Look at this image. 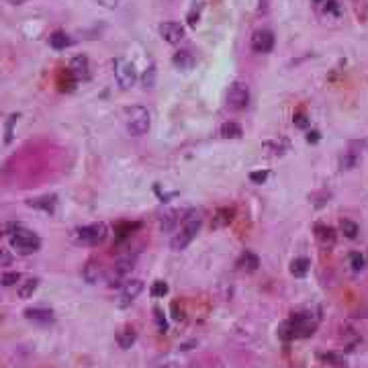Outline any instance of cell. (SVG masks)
<instances>
[{
	"instance_id": "cell-1",
	"label": "cell",
	"mask_w": 368,
	"mask_h": 368,
	"mask_svg": "<svg viewBox=\"0 0 368 368\" xmlns=\"http://www.w3.org/2000/svg\"><path fill=\"white\" fill-rule=\"evenodd\" d=\"M149 113L147 108L143 106H129L125 111V125H127V131L135 137H139V135H145L149 131Z\"/></svg>"
},
{
	"instance_id": "cell-2",
	"label": "cell",
	"mask_w": 368,
	"mask_h": 368,
	"mask_svg": "<svg viewBox=\"0 0 368 368\" xmlns=\"http://www.w3.org/2000/svg\"><path fill=\"white\" fill-rule=\"evenodd\" d=\"M10 248L17 250V254H21V256H29L41 248V239L35 234H31V231L19 229L10 235Z\"/></svg>"
},
{
	"instance_id": "cell-3",
	"label": "cell",
	"mask_w": 368,
	"mask_h": 368,
	"mask_svg": "<svg viewBox=\"0 0 368 368\" xmlns=\"http://www.w3.org/2000/svg\"><path fill=\"white\" fill-rule=\"evenodd\" d=\"M76 239L86 245H99L106 239V225L104 223H92L86 227H80L76 231Z\"/></svg>"
},
{
	"instance_id": "cell-4",
	"label": "cell",
	"mask_w": 368,
	"mask_h": 368,
	"mask_svg": "<svg viewBox=\"0 0 368 368\" xmlns=\"http://www.w3.org/2000/svg\"><path fill=\"white\" fill-rule=\"evenodd\" d=\"M250 102V90L243 82H235L231 84L227 90V106L234 108V111H243Z\"/></svg>"
},
{
	"instance_id": "cell-5",
	"label": "cell",
	"mask_w": 368,
	"mask_h": 368,
	"mask_svg": "<svg viewBox=\"0 0 368 368\" xmlns=\"http://www.w3.org/2000/svg\"><path fill=\"white\" fill-rule=\"evenodd\" d=\"M133 268V258L131 256H119V260L115 262V266L111 268V272L106 274V284L108 286H121L125 276L131 272Z\"/></svg>"
},
{
	"instance_id": "cell-6",
	"label": "cell",
	"mask_w": 368,
	"mask_h": 368,
	"mask_svg": "<svg viewBox=\"0 0 368 368\" xmlns=\"http://www.w3.org/2000/svg\"><path fill=\"white\" fill-rule=\"evenodd\" d=\"M115 78H117V82H119L121 88H125V90L131 88V86L135 84V80H137L135 66H133L131 62H127V60L119 58V60L115 62Z\"/></svg>"
},
{
	"instance_id": "cell-7",
	"label": "cell",
	"mask_w": 368,
	"mask_h": 368,
	"mask_svg": "<svg viewBox=\"0 0 368 368\" xmlns=\"http://www.w3.org/2000/svg\"><path fill=\"white\" fill-rule=\"evenodd\" d=\"M160 35H162V39L166 41V43H180V41L184 39V35H186V29L180 23L168 21V23L160 25Z\"/></svg>"
},
{
	"instance_id": "cell-8",
	"label": "cell",
	"mask_w": 368,
	"mask_h": 368,
	"mask_svg": "<svg viewBox=\"0 0 368 368\" xmlns=\"http://www.w3.org/2000/svg\"><path fill=\"white\" fill-rule=\"evenodd\" d=\"M274 47V35H272L268 29H258L252 35V49L258 53H268Z\"/></svg>"
},
{
	"instance_id": "cell-9",
	"label": "cell",
	"mask_w": 368,
	"mask_h": 368,
	"mask_svg": "<svg viewBox=\"0 0 368 368\" xmlns=\"http://www.w3.org/2000/svg\"><path fill=\"white\" fill-rule=\"evenodd\" d=\"M143 291V282L141 280H127L125 284H123V293H121V307H127L129 303H133L135 299L139 297V293Z\"/></svg>"
},
{
	"instance_id": "cell-10",
	"label": "cell",
	"mask_w": 368,
	"mask_h": 368,
	"mask_svg": "<svg viewBox=\"0 0 368 368\" xmlns=\"http://www.w3.org/2000/svg\"><path fill=\"white\" fill-rule=\"evenodd\" d=\"M70 74L80 82V80H88L90 78V62L86 56H76L72 62H70Z\"/></svg>"
},
{
	"instance_id": "cell-11",
	"label": "cell",
	"mask_w": 368,
	"mask_h": 368,
	"mask_svg": "<svg viewBox=\"0 0 368 368\" xmlns=\"http://www.w3.org/2000/svg\"><path fill=\"white\" fill-rule=\"evenodd\" d=\"M291 321H293V325H295V334H297L299 337H309V335L315 334L317 323L313 321L309 315H295Z\"/></svg>"
},
{
	"instance_id": "cell-12",
	"label": "cell",
	"mask_w": 368,
	"mask_h": 368,
	"mask_svg": "<svg viewBox=\"0 0 368 368\" xmlns=\"http://www.w3.org/2000/svg\"><path fill=\"white\" fill-rule=\"evenodd\" d=\"M82 276H84V280L88 284H97L104 276L102 264L97 260V258H90V260L86 262V266H84V270H82Z\"/></svg>"
},
{
	"instance_id": "cell-13",
	"label": "cell",
	"mask_w": 368,
	"mask_h": 368,
	"mask_svg": "<svg viewBox=\"0 0 368 368\" xmlns=\"http://www.w3.org/2000/svg\"><path fill=\"white\" fill-rule=\"evenodd\" d=\"M201 225H202V219H201V215L197 211H188L182 217V231H184V234H188L190 237H195L199 234Z\"/></svg>"
},
{
	"instance_id": "cell-14",
	"label": "cell",
	"mask_w": 368,
	"mask_h": 368,
	"mask_svg": "<svg viewBox=\"0 0 368 368\" xmlns=\"http://www.w3.org/2000/svg\"><path fill=\"white\" fill-rule=\"evenodd\" d=\"M172 64H174L176 67H178V70L188 72V70H193V67H195L197 60H195V56H193V53H190L188 49H180V51H176V53H174Z\"/></svg>"
},
{
	"instance_id": "cell-15",
	"label": "cell",
	"mask_w": 368,
	"mask_h": 368,
	"mask_svg": "<svg viewBox=\"0 0 368 368\" xmlns=\"http://www.w3.org/2000/svg\"><path fill=\"white\" fill-rule=\"evenodd\" d=\"M25 317L29 319V321L47 325V323L53 321V311L51 309H43V307H35V309H27L25 311Z\"/></svg>"
},
{
	"instance_id": "cell-16",
	"label": "cell",
	"mask_w": 368,
	"mask_h": 368,
	"mask_svg": "<svg viewBox=\"0 0 368 368\" xmlns=\"http://www.w3.org/2000/svg\"><path fill=\"white\" fill-rule=\"evenodd\" d=\"M315 235H317V241L321 248L330 250L335 245V231L332 227H325V225H317L315 227Z\"/></svg>"
},
{
	"instance_id": "cell-17",
	"label": "cell",
	"mask_w": 368,
	"mask_h": 368,
	"mask_svg": "<svg viewBox=\"0 0 368 368\" xmlns=\"http://www.w3.org/2000/svg\"><path fill=\"white\" fill-rule=\"evenodd\" d=\"M135 339H137V332L133 330L131 325H125V327H121V330L117 332V344L123 348V350H127L135 344Z\"/></svg>"
},
{
	"instance_id": "cell-18",
	"label": "cell",
	"mask_w": 368,
	"mask_h": 368,
	"mask_svg": "<svg viewBox=\"0 0 368 368\" xmlns=\"http://www.w3.org/2000/svg\"><path fill=\"white\" fill-rule=\"evenodd\" d=\"M234 215H235V211L234 209H229V207H223V209H219L215 213V217H213V221H211V227L213 229H221V227H227L231 221H234Z\"/></svg>"
},
{
	"instance_id": "cell-19",
	"label": "cell",
	"mask_w": 368,
	"mask_h": 368,
	"mask_svg": "<svg viewBox=\"0 0 368 368\" xmlns=\"http://www.w3.org/2000/svg\"><path fill=\"white\" fill-rule=\"evenodd\" d=\"M219 133H221V137H223V139H239L241 135H243L241 127L237 125V123H234V121H227V123H223Z\"/></svg>"
},
{
	"instance_id": "cell-20",
	"label": "cell",
	"mask_w": 368,
	"mask_h": 368,
	"mask_svg": "<svg viewBox=\"0 0 368 368\" xmlns=\"http://www.w3.org/2000/svg\"><path fill=\"white\" fill-rule=\"evenodd\" d=\"M141 225L139 223H131V221H121V223H117L115 225V235H117V239H125V237H129L133 231H137Z\"/></svg>"
},
{
	"instance_id": "cell-21",
	"label": "cell",
	"mask_w": 368,
	"mask_h": 368,
	"mask_svg": "<svg viewBox=\"0 0 368 368\" xmlns=\"http://www.w3.org/2000/svg\"><path fill=\"white\" fill-rule=\"evenodd\" d=\"M178 211H168L166 215H162L160 219V229L164 231V234H168V231H172L176 225H178Z\"/></svg>"
},
{
	"instance_id": "cell-22",
	"label": "cell",
	"mask_w": 368,
	"mask_h": 368,
	"mask_svg": "<svg viewBox=\"0 0 368 368\" xmlns=\"http://www.w3.org/2000/svg\"><path fill=\"white\" fill-rule=\"evenodd\" d=\"M309 266H311V262L307 260V258H295V260L291 262V274L301 278L309 272Z\"/></svg>"
},
{
	"instance_id": "cell-23",
	"label": "cell",
	"mask_w": 368,
	"mask_h": 368,
	"mask_svg": "<svg viewBox=\"0 0 368 368\" xmlns=\"http://www.w3.org/2000/svg\"><path fill=\"white\" fill-rule=\"evenodd\" d=\"M29 207H35V209H41V211H53L56 207V197H41V199H31L29 201Z\"/></svg>"
},
{
	"instance_id": "cell-24",
	"label": "cell",
	"mask_w": 368,
	"mask_h": 368,
	"mask_svg": "<svg viewBox=\"0 0 368 368\" xmlns=\"http://www.w3.org/2000/svg\"><path fill=\"white\" fill-rule=\"evenodd\" d=\"M58 84H60V90H64V92H72V90L76 88V84H78V80L70 74V70H66V72L60 74Z\"/></svg>"
},
{
	"instance_id": "cell-25",
	"label": "cell",
	"mask_w": 368,
	"mask_h": 368,
	"mask_svg": "<svg viewBox=\"0 0 368 368\" xmlns=\"http://www.w3.org/2000/svg\"><path fill=\"white\" fill-rule=\"evenodd\" d=\"M239 266H241L243 270H248V272H254V270H258V266H260V260H258L256 254L245 252V254L241 256V260H239Z\"/></svg>"
},
{
	"instance_id": "cell-26",
	"label": "cell",
	"mask_w": 368,
	"mask_h": 368,
	"mask_svg": "<svg viewBox=\"0 0 368 368\" xmlns=\"http://www.w3.org/2000/svg\"><path fill=\"white\" fill-rule=\"evenodd\" d=\"M49 45L53 49H66L67 45H70V37H67L64 31H56L49 37Z\"/></svg>"
},
{
	"instance_id": "cell-27",
	"label": "cell",
	"mask_w": 368,
	"mask_h": 368,
	"mask_svg": "<svg viewBox=\"0 0 368 368\" xmlns=\"http://www.w3.org/2000/svg\"><path fill=\"white\" fill-rule=\"evenodd\" d=\"M37 286H39V280H37V278L25 280V282L19 286V297H21V299H31L33 293L37 291Z\"/></svg>"
},
{
	"instance_id": "cell-28",
	"label": "cell",
	"mask_w": 368,
	"mask_h": 368,
	"mask_svg": "<svg viewBox=\"0 0 368 368\" xmlns=\"http://www.w3.org/2000/svg\"><path fill=\"white\" fill-rule=\"evenodd\" d=\"M195 237H190L188 234H184V231H180V234H176L174 237H172V241H170V248L172 250H176V252H180V250H184L186 245L193 241Z\"/></svg>"
},
{
	"instance_id": "cell-29",
	"label": "cell",
	"mask_w": 368,
	"mask_h": 368,
	"mask_svg": "<svg viewBox=\"0 0 368 368\" xmlns=\"http://www.w3.org/2000/svg\"><path fill=\"white\" fill-rule=\"evenodd\" d=\"M278 337L282 339V342H291V339L297 337V334H295V325H293L291 319H289V321H284V323H280V327H278Z\"/></svg>"
},
{
	"instance_id": "cell-30",
	"label": "cell",
	"mask_w": 368,
	"mask_h": 368,
	"mask_svg": "<svg viewBox=\"0 0 368 368\" xmlns=\"http://www.w3.org/2000/svg\"><path fill=\"white\" fill-rule=\"evenodd\" d=\"M339 229H342V234L346 237H350V239H354V237L358 235V225L354 223V221H350V219H342V221H339Z\"/></svg>"
},
{
	"instance_id": "cell-31",
	"label": "cell",
	"mask_w": 368,
	"mask_h": 368,
	"mask_svg": "<svg viewBox=\"0 0 368 368\" xmlns=\"http://www.w3.org/2000/svg\"><path fill=\"white\" fill-rule=\"evenodd\" d=\"M358 164V156L356 154H346V156H342V160H339V166H342V170H352L354 166Z\"/></svg>"
},
{
	"instance_id": "cell-32",
	"label": "cell",
	"mask_w": 368,
	"mask_h": 368,
	"mask_svg": "<svg viewBox=\"0 0 368 368\" xmlns=\"http://www.w3.org/2000/svg\"><path fill=\"white\" fill-rule=\"evenodd\" d=\"M141 82H143V86H145V88H152V86H154V82H156V66H154V64L149 66L147 70L143 72Z\"/></svg>"
},
{
	"instance_id": "cell-33",
	"label": "cell",
	"mask_w": 368,
	"mask_h": 368,
	"mask_svg": "<svg viewBox=\"0 0 368 368\" xmlns=\"http://www.w3.org/2000/svg\"><path fill=\"white\" fill-rule=\"evenodd\" d=\"M149 293H152V297H164L168 293V284L164 282V280H156L152 284V289H149Z\"/></svg>"
},
{
	"instance_id": "cell-34",
	"label": "cell",
	"mask_w": 368,
	"mask_h": 368,
	"mask_svg": "<svg viewBox=\"0 0 368 368\" xmlns=\"http://www.w3.org/2000/svg\"><path fill=\"white\" fill-rule=\"evenodd\" d=\"M323 12H325V15L337 17V15H339V4L335 2V0H327V2L323 4Z\"/></svg>"
},
{
	"instance_id": "cell-35",
	"label": "cell",
	"mask_w": 368,
	"mask_h": 368,
	"mask_svg": "<svg viewBox=\"0 0 368 368\" xmlns=\"http://www.w3.org/2000/svg\"><path fill=\"white\" fill-rule=\"evenodd\" d=\"M250 180H252L254 184H264V182L268 180V172H266V170L252 172V174H250Z\"/></svg>"
},
{
	"instance_id": "cell-36",
	"label": "cell",
	"mask_w": 368,
	"mask_h": 368,
	"mask_svg": "<svg viewBox=\"0 0 368 368\" xmlns=\"http://www.w3.org/2000/svg\"><path fill=\"white\" fill-rule=\"evenodd\" d=\"M21 280V274L19 272H6V274L2 276V284L4 286H12V284H17Z\"/></svg>"
},
{
	"instance_id": "cell-37",
	"label": "cell",
	"mask_w": 368,
	"mask_h": 368,
	"mask_svg": "<svg viewBox=\"0 0 368 368\" xmlns=\"http://www.w3.org/2000/svg\"><path fill=\"white\" fill-rule=\"evenodd\" d=\"M19 229H21L19 223H4V225H0V235H12Z\"/></svg>"
},
{
	"instance_id": "cell-38",
	"label": "cell",
	"mask_w": 368,
	"mask_h": 368,
	"mask_svg": "<svg viewBox=\"0 0 368 368\" xmlns=\"http://www.w3.org/2000/svg\"><path fill=\"white\" fill-rule=\"evenodd\" d=\"M350 266L356 270V272L362 270V268H364V258H362L360 254H352V256H350Z\"/></svg>"
},
{
	"instance_id": "cell-39",
	"label": "cell",
	"mask_w": 368,
	"mask_h": 368,
	"mask_svg": "<svg viewBox=\"0 0 368 368\" xmlns=\"http://www.w3.org/2000/svg\"><path fill=\"white\" fill-rule=\"evenodd\" d=\"M172 317H174L176 321H182V319H184V309H182V305H180L178 301L172 303Z\"/></svg>"
},
{
	"instance_id": "cell-40",
	"label": "cell",
	"mask_w": 368,
	"mask_h": 368,
	"mask_svg": "<svg viewBox=\"0 0 368 368\" xmlns=\"http://www.w3.org/2000/svg\"><path fill=\"white\" fill-rule=\"evenodd\" d=\"M323 360H325V362H332V364H335V366H342V364H344V358L337 356V354H325Z\"/></svg>"
},
{
	"instance_id": "cell-41",
	"label": "cell",
	"mask_w": 368,
	"mask_h": 368,
	"mask_svg": "<svg viewBox=\"0 0 368 368\" xmlns=\"http://www.w3.org/2000/svg\"><path fill=\"white\" fill-rule=\"evenodd\" d=\"M156 321H158L160 332H166V330H168V323H166V319H164V315H162L160 309H156Z\"/></svg>"
},
{
	"instance_id": "cell-42",
	"label": "cell",
	"mask_w": 368,
	"mask_h": 368,
	"mask_svg": "<svg viewBox=\"0 0 368 368\" xmlns=\"http://www.w3.org/2000/svg\"><path fill=\"white\" fill-rule=\"evenodd\" d=\"M17 119H19V115H12V117L8 119V125H6V143L12 139V125L17 123Z\"/></svg>"
},
{
	"instance_id": "cell-43",
	"label": "cell",
	"mask_w": 368,
	"mask_h": 368,
	"mask_svg": "<svg viewBox=\"0 0 368 368\" xmlns=\"http://www.w3.org/2000/svg\"><path fill=\"white\" fill-rule=\"evenodd\" d=\"M10 260H12V256L6 250H0V266H8Z\"/></svg>"
},
{
	"instance_id": "cell-44",
	"label": "cell",
	"mask_w": 368,
	"mask_h": 368,
	"mask_svg": "<svg viewBox=\"0 0 368 368\" xmlns=\"http://www.w3.org/2000/svg\"><path fill=\"white\" fill-rule=\"evenodd\" d=\"M295 125L297 127H307V117L305 115H297L295 117Z\"/></svg>"
},
{
	"instance_id": "cell-45",
	"label": "cell",
	"mask_w": 368,
	"mask_h": 368,
	"mask_svg": "<svg viewBox=\"0 0 368 368\" xmlns=\"http://www.w3.org/2000/svg\"><path fill=\"white\" fill-rule=\"evenodd\" d=\"M307 141H309V143H317V141H319V133H317V131H311V133L307 135Z\"/></svg>"
},
{
	"instance_id": "cell-46",
	"label": "cell",
	"mask_w": 368,
	"mask_h": 368,
	"mask_svg": "<svg viewBox=\"0 0 368 368\" xmlns=\"http://www.w3.org/2000/svg\"><path fill=\"white\" fill-rule=\"evenodd\" d=\"M8 2H10V4H23L25 0H8Z\"/></svg>"
},
{
	"instance_id": "cell-47",
	"label": "cell",
	"mask_w": 368,
	"mask_h": 368,
	"mask_svg": "<svg viewBox=\"0 0 368 368\" xmlns=\"http://www.w3.org/2000/svg\"><path fill=\"white\" fill-rule=\"evenodd\" d=\"M315 2H321V0H315Z\"/></svg>"
}]
</instances>
